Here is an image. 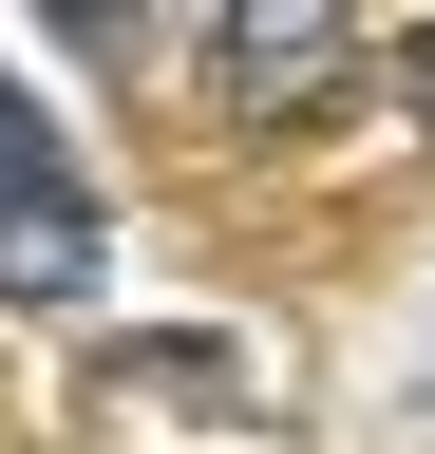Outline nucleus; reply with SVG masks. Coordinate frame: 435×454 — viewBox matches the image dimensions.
<instances>
[{"instance_id":"nucleus-2","label":"nucleus","mask_w":435,"mask_h":454,"mask_svg":"<svg viewBox=\"0 0 435 454\" xmlns=\"http://www.w3.org/2000/svg\"><path fill=\"white\" fill-rule=\"evenodd\" d=\"M228 57H246V95H303L341 57V20H228Z\"/></svg>"},{"instance_id":"nucleus-1","label":"nucleus","mask_w":435,"mask_h":454,"mask_svg":"<svg viewBox=\"0 0 435 454\" xmlns=\"http://www.w3.org/2000/svg\"><path fill=\"white\" fill-rule=\"evenodd\" d=\"M76 284H95V208L76 190H19L0 208V303H76Z\"/></svg>"},{"instance_id":"nucleus-3","label":"nucleus","mask_w":435,"mask_h":454,"mask_svg":"<svg viewBox=\"0 0 435 454\" xmlns=\"http://www.w3.org/2000/svg\"><path fill=\"white\" fill-rule=\"evenodd\" d=\"M19 190H58V152H38V95L0 76V208H19Z\"/></svg>"},{"instance_id":"nucleus-4","label":"nucleus","mask_w":435,"mask_h":454,"mask_svg":"<svg viewBox=\"0 0 435 454\" xmlns=\"http://www.w3.org/2000/svg\"><path fill=\"white\" fill-rule=\"evenodd\" d=\"M398 95H416V114H435V20H416V38H398Z\"/></svg>"}]
</instances>
